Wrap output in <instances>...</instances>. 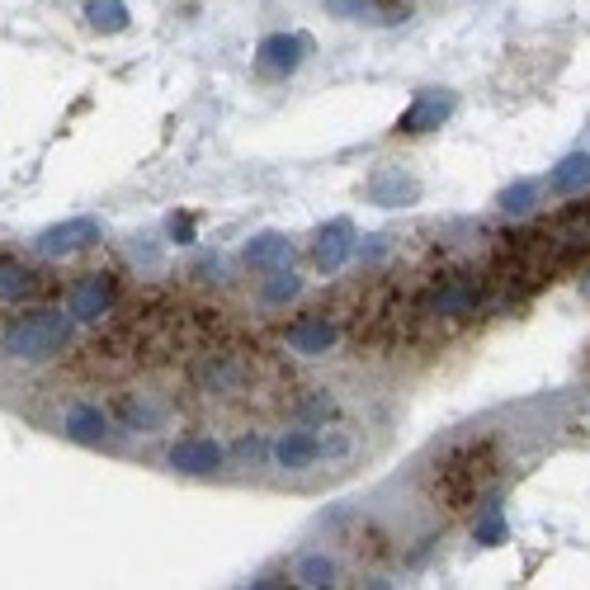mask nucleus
Instances as JSON below:
<instances>
[{"mask_svg":"<svg viewBox=\"0 0 590 590\" xmlns=\"http://www.w3.org/2000/svg\"><path fill=\"white\" fill-rule=\"evenodd\" d=\"M501 209H505V213H530V209H534V185L505 189V194H501Z\"/></svg>","mask_w":590,"mask_h":590,"instance_id":"b1692460","label":"nucleus"},{"mask_svg":"<svg viewBox=\"0 0 590 590\" xmlns=\"http://www.w3.org/2000/svg\"><path fill=\"white\" fill-rule=\"evenodd\" d=\"M458 109L454 90H421L411 109H402V119H397V133H430V127L449 123V114Z\"/></svg>","mask_w":590,"mask_h":590,"instance_id":"1a4fd4ad","label":"nucleus"},{"mask_svg":"<svg viewBox=\"0 0 590 590\" xmlns=\"http://www.w3.org/2000/svg\"><path fill=\"white\" fill-rule=\"evenodd\" d=\"M170 236L180 246H194V222H189V213H170Z\"/></svg>","mask_w":590,"mask_h":590,"instance_id":"393cba45","label":"nucleus"},{"mask_svg":"<svg viewBox=\"0 0 590 590\" xmlns=\"http://www.w3.org/2000/svg\"><path fill=\"white\" fill-rule=\"evenodd\" d=\"M548 189H553L557 199L586 194V189H590V152H571V156H563V162L553 166V175H548Z\"/></svg>","mask_w":590,"mask_h":590,"instance_id":"2eb2a0df","label":"nucleus"},{"mask_svg":"<svg viewBox=\"0 0 590 590\" xmlns=\"http://www.w3.org/2000/svg\"><path fill=\"white\" fill-rule=\"evenodd\" d=\"M293 416L302 425H312V421H326V416H336V397L322 392V388H312V392H302L298 402H293Z\"/></svg>","mask_w":590,"mask_h":590,"instance_id":"4be33fe9","label":"nucleus"},{"mask_svg":"<svg viewBox=\"0 0 590 590\" xmlns=\"http://www.w3.org/2000/svg\"><path fill=\"white\" fill-rule=\"evenodd\" d=\"M269 458H275V468H283V472L322 468V464H326L322 430H283V435L269 444Z\"/></svg>","mask_w":590,"mask_h":590,"instance_id":"0eeeda50","label":"nucleus"},{"mask_svg":"<svg viewBox=\"0 0 590 590\" xmlns=\"http://www.w3.org/2000/svg\"><path fill=\"white\" fill-rule=\"evenodd\" d=\"M298 293H302V279L293 275L289 265L269 269V275L260 279V302H265V308H283V302H293Z\"/></svg>","mask_w":590,"mask_h":590,"instance_id":"aec40b11","label":"nucleus"},{"mask_svg":"<svg viewBox=\"0 0 590 590\" xmlns=\"http://www.w3.org/2000/svg\"><path fill=\"white\" fill-rule=\"evenodd\" d=\"M86 24L94 29V34H123L127 5L123 0H86Z\"/></svg>","mask_w":590,"mask_h":590,"instance_id":"412c9836","label":"nucleus"},{"mask_svg":"<svg viewBox=\"0 0 590 590\" xmlns=\"http://www.w3.org/2000/svg\"><path fill=\"white\" fill-rule=\"evenodd\" d=\"M114 302H119L114 279L109 275H81L67 293V312L76 316V322H104V316L114 312Z\"/></svg>","mask_w":590,"mask_h":590,"instance_id":"423d86ee","label":"nucleus"},{"mask_svg":"<svg viewBox=\"0 0 590 590\" xmlns=\"http://www.w3.org/2000/svg\"><path fill=\"white\" fill-rule=\"evenodd\" d=\"M242 260H246V269H255V275H269V269L293 260V242L283 232H260V236H251L246 242Z\"/></svg>","mask_w":590,"mask_h":590,"instance_id":"f8f14e48","label":"nucleus"},{"mask_svg":"<svg viewBox=\"0 0 590 590\" xmlns=\"http://www.w3.org/2000/svg\"><path fill=\"white\" fill-rule=\"evenodd\" d=\"M472 538L477 544H505V515H501V505H487L482 515H477V524H472Z\"/></svg>","mask_w":590,"mask_h":590,"instance_id":"5701e85b","label":"nucleus"},{"mask_svg":"<svg viewBox=\"0 0 590 590\" xmlns=\"http://www.w3.org/2000/svg\"><path fill=\"white\" fill-rule=\"evenodd\" d=\"M34 289H38L34 269L24 260H14V255H0V308H14V302H24Z\"/></svg>","mask_w":590,"mask_h":590,"instance_id":"f3484780","label":"nucleus"},{"mask_svg":"<svg viewBox=\"0 0 590 590\" xmlns=\"http://www.w3.org/2000/svg\"><path fill=\"white\" fill-rule=\"evenodd\" d=\"M491 477H497V458H491V449L487 444H477V439H464L435 464L430 491H435V501L458 510V505H472L477 497H482Z\"/></svg>","mask_w":590,"mask_h":590,"instance_id":"f03ea898","label":"nucleus"},{"mask_svg":"<svg viewBox=\"0 0 590 590\" xmlns=\"http://www.w3.org/2000/svg\"><path fill=\"white\" fill-rule=\"evenodd\" d=\"M166 468L180 477H218L227 468V449L213 435H185L166 449Z\"/></svg>","mask_w":590,"mask_h":590,"instance_id":"7ed1b4c3","label":"nucleus"},{"mask_svg":"<svg viewBox=\"0 0 590 590\" xmlns=\"http://www.w3.org/2000/svg\"><path fill=\"white\" fill-rule=\"evenodd\" d=\"M312 38L308 34H269L260 43V53H255V71L260 76H293L302 67V57H308Z\"/></svg>","mask_w":590,"mask_h":590,"instance_id":"6e6552de","label":"nucleus"},{"mask_svg":"<svg viewBox=\"0 0 590 590\" xmlns=\"http://www.w3.org/2000/svg\"><path fill=\"white\" fill-rule=\"evenodd\" d=\"M119 425L133 430V435H152V430L166 425V407L147 402V397H123L119 402Z\"/></svg>","mask_w":590,"mask_h":590,"instance_id":"a211bd4d","label":"nucleus"},{"mask_svg":"<svg viewBox=\"0 0 590 590\" xmlns=\"http://www.w3.org/2000/svg\"><path fill=\"white\" fill-rule=\"evenodd\" d=\"M331 10L345 14V20H374V24L407 20V5H397V0H331Z\"/></svg>","mask_w":590,"mask_h":590,"instance_id":"6ab92c4d","label":"nucleus"},{"mask_svg":"<svg viewBox=\"0 0 590 590\" xmlns=\"http://www.w3.org/2000/svg\"><path fill=\"white\" fill-rule=\"evenodd\" d=\"M293 586H341V563L336 557H331L326 548H312V553H302L298 563H293Z\"/></svg>","mask_w":590,"mask_h":590,"instance_id":"dca6fc26","label":"nucleus"},{"mask_svg":"<svg viewBox=\"0 0 590 590\" xmlns=\"http://www.w3.org/2000/svg\"><path fill=\"white\" fill-rule=\"evenodd\" d=\"M283 341H289L293 355L302 359H316V355H326L331 345H336V322H326L322 312H312V316H298V322L283 331Z\"/></svg>","mask_w":590,"mask_h":590,"instance_id":"9d476101","label":"nucleus"},{"mask_svg":"<svg viewBox=\"0 0 590 590\" xmlns=\"http://www.w3.org/2000/svg\"><path fill=\"white\" fill-rule=\"evenodd\" d=\"M57 435L71 444H86V449H100L114 435V421H109V411L100 402H67L57 416Z\"/></svg>","mask_w":590,"mask_h":590,"instance_id":"39448f33","label":"nucleus"},{"mask_svg":"<svg viewBox=\"0 0 590 590\" xmlns=\"http://www.w3.org/2000/svg\"><path fill=\"white\" fill-rule=\"evenodd\" d=\"M355 255V227H349L345 218H336L331 227L316 232V246H312V260L316 269H326V275H336V269Z\"/></svg>","mask_w":590,"mask_h":590,"instance_id":"9b49d317","label":"nucleus"},{"mask_svg":"<svg viewBox=\"0 0 590 590\" xmlns=\"http://www.w3.org/2000/svg\"><path fill=\"white\" fill-rule=\"evenodd\" d=\"M199 382L218 397H242L246 392V364H236L227 355H213L199 364Z\"/></svg>","mask_w":590,"mask_h":590,"instance_id":"4468645a","label":"nucleus"},{"mask_svg":"<svg viewBox=\"0 0 590 590\" xmlns=\"http://www.w3.org/2000/svg\"><path fill=\"white\" fill-rule=\"evenodd\" d=\"M364 194H369V203H378V209H402V203H411V199L421 194V185L411 180V175H402L397 166H388V170L374 175Z\"/></svg>","mask_w":590,"mask_h":590,"instance_id":"ddd939ff","label":"nucleus"},{"mask_svg":"<svg viewBox=\"0 0 590 590\" xmlns=\"http://www.w3.org/2000/svg\"><path fill=\"white\" fill-rule=\"evenodd\" d=\"M100 222L94 218H67V222H53V227H43L34 236V251L47 255V260H67V255H81L100 242Z\"/></svg>","mask_w":590,"mask_h":590,"instance_id":"20e7f679","label":"nucleus"},{"mask_svg":"<svg viewBox=\"0 0 590 590\" xmlns=\"http://www.w3.org/2000/svg\"><path fill=\"white\" fill-rule=\"evenodd\" d=\"M71 312L43 308L29 316H14V322L0 331V359L5 364H47L57 359L62 349L71 345Z\"/></svg>","mask_w":590,"mask_h":590,"instance_id":"f257e3e1","label":"nucleus"}]
</instances>
